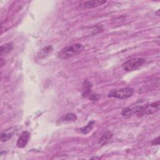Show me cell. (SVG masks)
<instances>
[{
	"label": "cell",
	"instance_id": "6da1fadb",
	"mask_svg": "<svg viewBox=\"0 0 160 160\" xmlns=\"http://www.w3.org/2000/svg\"><path fill=\"white\" fill-rule=\"evenodd\" d=\"M84 49L82 44H73L62 48L58 53V57L61 59H68L81 54Z\"/></svg>",
	"mask_w": 160,
	"mask_h": 160
},
{
	"label": "cell",
	"instance_id": "7a4b0ae2",
	"mask_svg": "<svg viewBox=\"0 0 160 160\" xmlns=\"http://www.w3.org/2000/svg\"><path fill=\"white\" fill-rule=\"evenodd\" d=\"M134 90L132 88H122L118 89H113L109 92V98H115L121 99H125L131 97L134 94Z\"/></svg>",
	"mask_w": 160,
	"mask_h": 160
},
{
	"label": "cell",
	"instance_id": "3957f363",
	"mask_svg": "<svg viewBox=\"0 0 160 160\" xmlns=\"http://www.w3.org/2000/svg\"><path fill=\"white\" fill-rule=\"evenodd\" d=\"M145 62V59L142 58H134L129 59L122 63L121 67L125 71H132L140 68Z\"/></svg>",
	"mask_w": 160,
	"mask_h": 160
},
{
	"label": "cell",
	"instance_id": "277c9868",
	"mask_svg": "<svg viewBox=\"0 0 160 160\" xmlns=\"http://www.w3.org/2000/svg\"><path fill=\"white\" fill-rule=\"evenodd\" d=\"M159 101L152 102L151 104H147L142 106V108L138 115L142 116L144 115L151 114L157 112L159 109Z\"/></svg>",
	"mask_w": 160,
	"mask_h": 160
},
{
	"label": "cell",
	"instance_id": "5b68a950",
	"mask_svg": "<svg viewBox=\"0 0 160 160\" xmlns=\"http://www.w3.org/2000/svg\"><path fill=\"white\" fill-rule=\"evenodd\" d=\"M142 108L141 105H132L122 109L121 115L122 116L128 117L133 114H138Z\"/></svg>",
	"mask_w": 160,
	"mask_h": 160
},
{
	"label": "cell",
	"instance_id": "8992f818",
	"mask_svg": "<svg viewBox=\"0 0 160 160\" xmlns=\"http://www.w3.org/2000/svg\"><path fill=\"white\" fill-rule=\"evenodd\" d=\"M106 2V1H101V0L84 1L80 4V8L81 9H91V8H96L99 6H101Z\"/></svg>",
	"mask_w": 160,
	"mask_h": 160
},
{
	"label": "cell",
	"instance_id": "52a82bcc",
	"mask_svg": "<svg viewBox=\"0 0 160 160\" xmlns=\"http://www.w3.org/2000/svg\"><path fill=\"white\" fill-rule=\"evenodd\" d=\"M29 138H30V132L27 131H23L17 141V142H16L17 146L21 148L25 147L28 142Z\"/></svg>",
	"mask_w": 160,
	"mask_h": 160
},
{
	"label": "cell",
	"instance_id": "ba28073f",
	"mask_svg": "<svg viewBox=\"0 0 160 160\" xmlns=\"http://www.w3.org/2000/svg\"><path fill=\"white\" fill-rule=\"evenodd\" d=\"M54 49H53V47L51 46V45H49V46H47L44 48H43L39 52V53L38 54V57L39 58V59H42V58H44L49 55H50L52 51H53Z\"/></svg>",
	"mask_w": 160,
	"mask_h": 160
},
{
	"label": "cell",
	"instance_id": "9c48e42d",
	"mask_svg": "<svg viewBox=\"0 0 160 160\" xmlns=\"http://www.w3.org/2000/svg\"><path fill=\"white\" fill-rule=\"evenodd\" d=\"M77 119V116L74 113H68L62 116L59 121L61 122H74Z\"/></svg>",
	"mask_w": 160,
	"mask_h": 160
},
{
	"label": "cell",
	"instance_id": "30bf717a",
	"mask_svg": "<svg viewBox=\"0 0 160 160\" xmlns=\"http://www.w3.org/2000/svg\"><path fill=\"white\" fill-rule=\"evenodd\" d=\"M13 48V44L12 42H8L1 46L0 54L1 56L6 55L9 53Z\"/></svg>",
	"mask_w": 160,
	"mask_h": 160
},
{
	"label": "cell",
	"instance_id": "8fae6325",
	"mask_svg": "<svg viewBox=\"0 0 160 160\" xmlns=\"http://www.w3.org/2000/svg\"><path fill=\"white\" fill-rule=\"evenodd\" d=\"M94 124H95V121H91L89 122V123L86 126L82 127L79 129L80 132L83 134H86L89 133L92 129Z\"/></svg>",
	"mask_w": 160,
	"mask_h": 160
},
{
	"label": "cell",
	"instance_id": "7c38bea8",
	"mask_svg": "<svg viewBox=\"0 0 160 160\" xmlns=\"http://www.w3.org/2000/svg\"><path fill=\"white\" fill-rule=\"evenodd\" d=\"M112 136V134L111 133V132L110 131H106L104 132V134H102L101 138L100 139L99 141V143L101 144H103V143H106L107 141H108L109 140L111 139V138Z\"/></svg>",
	"mask_w": 160,
	"mask_h": 160
},
{
	"label": "cell",
	"instance_id": "4fadbf2b",
	"mask_svg": "<svg viewBox=\"0 0 160 160\" xmlns=\"http://www.w3.org/2000/svg\"><path fill=\"white\" fill-rule=\"evenodd\" d=\"M12 135L11 133H7L5 132H3L1 134V141L2 142H6L12 138Z\"/></svg>",
	"mask_w": 160,
	"mask_h": 160
},
{
	"label": "cell",
	"instance_id": "5bb4252c",
	"mask_svg": "<svg viewBox=\"0 0 160 160\" xmlns=\"http://www.w3.org/2000/svg\"><path fill=\"white\" fill-rule=\"evenodd\" d=\"M98 98H99V97L97 94H91V98H90V99L92 101H97L98 99Z\"/></svg>",
	"mask_w": 160,
	"mask_h": 160
},
{
	"label": "cell",
	"instance_id": "9a60e30c",
	"mask_svg": "<svg viewBox=\"0 0 160 160\" xmlns=\"http://www.w3.org/2000/svg\"><path fill=\"white\" fill-rule=\"evenodd\" d=\"M159 137H158L154 141L152 142V145H159Z\"/></svg>",
	"mask_w": 160,
	"mask_h": 160
},
{
	"label": "cell",
	"instance_id": "2e32d148",
	"mask_svg": "<svg viewBox=\"0 0 160 160\" xmlns=\"http://www.w3.org/2000/svg\"><path fill=\"white\" fill-rule=\"evenodd\" d=\"M159 9H158V12H156V14H157V15H158V16H159Z\"/></svg>",
	"mask_w": 160,
	"mask_h": 160
}]
</instances>
